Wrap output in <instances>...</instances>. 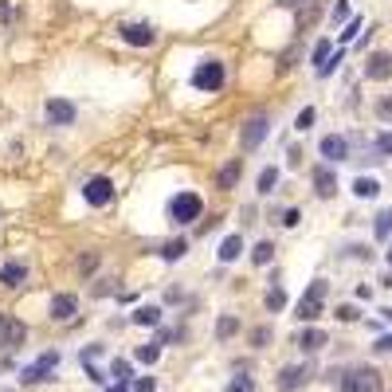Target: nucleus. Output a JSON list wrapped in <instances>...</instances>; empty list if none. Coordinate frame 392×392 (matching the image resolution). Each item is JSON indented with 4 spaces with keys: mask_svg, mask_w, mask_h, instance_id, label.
Masks as SVG:
<instances>
[{
    "mask_svg": "<svg viewBox=\"0 0 392 392\" xmlns=\"http://www.w3.org/2000/svg\"><path fill=\"white\" fill-rule=\"evenodd\" d=\"M224 79H228V71H224L220 59H200L193 71V86L196 90H204V95H216L224 86Z\"/></svg>",
    "mask_w": 392,
    "mask_h": 392,
    "instance_id": "obj_1",
    "label": "nucleus"
},
{
    "mask_svg": "<svg viewBox=\"0 0 392 392\" xmlns=\"http://www.w3.org/2000/svg\"><path fill=\"white\" fill-rule=\"evenodd\" d=\"M122 39L130 43V48H153V43H157V28L153 24H126Z\"/></svg>",
    "mask_w": 392,
    "mask_h": 392,
    "instance_id": "obj_10",
    "label": "nucleus"
},
{
    "mask_svg": "<svg viewBox=\"0 0 392 392\" xmlns=\"http://www.w3.org/2000/svg\"><path fill=\"white\" fill-rule=\"evenodd\" d=\"M326 342H330V337H326L322 330H314V326H306V330H302L298 337H294V345H298L302 353H318V349H322Z\"/></svg>",
    "mask_w": 392,
    "mask_h": 392,
    "instance_id": "obj_17",
    "label": "nucleus"
},
{
    "mask_svg": "<svg viewBox=\"0 0 392 392\" xmlns=\"http://www.w3.org/2000/svg\"><path fill=\"white\" fill-rule=\"evenodd\" d=\"M106 392H130V389H126V384H114V389H106Z\"/></svg>",
    "mask_w": 392,
    "mask_h": 392,
    "instance_id": "obj_48",
    "label": "nucleus"
},
{
    "mask_svg": "<svg viewBox=\"0 0 392 392\" xmlns=\"http://www.w3.org/2000/svg\"><path fill=\"white\" fill-rule=\"evenodd\" d=\"M377 353H392V333H384V337H377V345H373Z\"/></svg>",
    "mask_w": 392,
    "mask_h": 392,
    "instance_id": "obj_45",
    "label": "nucleus"
},
{
    "mask_svg": "<svg viewBox=\"0 0 392 392\" xmlns=\"http://www.w3.org/2000/svg\"><path fill=\"white\" fill-rule=\"evenodd\" d=\"M345 16H349V0H337V4H333V24H342Z\"/></svg>",
    "mask_w": 392,
    "mask_h": 392,
    "instance_id": "obj_41",
    "label": "nucleus"
},
{
    "mask_svg": "<svg viewBox=\"0 0 392 392\" xmlns=\"http://www.w3.org/2000/svg\"><path fill=\"white\" fill-rule=\"evenodd\" d=\"M275 184H279V169L267 165V169L259 173V196H271V193H275Z\"/></svg>",
    "mask_w": 392,
    "mask_h": 392,
    "instance_id": "obj_25",
    "label": "nucleus"
},
{
    "mask_svg": "<svg viewBox=\"0 0 392 392\" xmlns=\"http://www.w3.org/2000/svg\"><path fill=\"white\" fill-rule=\"evenodd\" d=\"M244 255V235H228L220 244V263H232V259Z\"/></svg>",
    "mask_w": 392,
    "mask_h": 392,
    "instance_id": "obj_19",
    "label": "nucleus"
},
{
    "mask_svg": "<svg viewBox=\"0 0 392 392\" xmlns=\"http://www.w3.org/2000/svg\"><path fill=\"white\" fill-rule=\"evenodd\" d=\"M134 326H161V310L157 306H137L134 310Z\"/></svg>",
    "mask_w": 392,
    "mask_h": 392,
    "instance_id": "obj_24",
    "label": "nucleus"
},
{
    "mask_svg": "<svg viewBox=\"0 0 392 392\" xmlns=\"http://www.w3.org/2000/svg\"><path fill=\"white\" fill-rule=\"evenodd\" d=\"M157 357H161V342H146V345H137V361H141V365H153Z\"/></svg>",
    "mask_w": 392,
    "mask_h": 392,
    "instance_id": "obj_28",
    "label": "nucleus"
},
{
    "mask_svg": "<svg viewBox=\"0 0 392 392\" xmlns=\"http://www.w3.org/2000/svg\"><path fill=\"white\" fill-rule=\"evenodd\" d=\"M377 118H380V122H392V95H380L377 98Z\"/></svg>",
    "mask_w": 392,
    "mask_h": 392,
    "instance_id": "obj_33",
    "label": "nucleus"
},
{
    "mask_svg": "<svg viewBox=\"0 0 392 392\" xmlns=\"http://www.w3.org/2000/svg\"><path fill=\"white\" fill-rule=\"evenodd\" d=\"M55 369H59V353L51 349V353L36 357L32 365H24V369H20V380H24V384H39V380H48L51 373H55Z\"/></svg>",
    "mask_w": 392,
    "mask_h": 392,
    "instance_id": "obj_5",
    "label": "nucleus"
},
{
    "mask_svg": "<svg viewBox=\"0 0 392 392\" xmlns=\"http://www.w3.org/2000/svg\"><path fill=\"white\" fill-rule=\"evenodd\" d=\"M353 259H369V247H361V244H353V247H345Z\"/></svg>",
    "mask_w": 392,
    "mask_h": 392,
    "instance_id": "obj_46",
    "label": "nucleus"
},
{
    "mask_svg": "<svg viewBox=\"0 0 392 392\" xmlns=\"http://www.w3.org/2000/svg\"><path fill=\"white\" fill-rule=\"evenodd\" d=\"M389 267H392V251H389Z\"/></svg>",
    "mask_w": 392,
    "mask_h": 392,
    "instance_id": "obj_51",
    "label": "nucleus"
},
{
    "mask_svg": "<svg viewBox=\"0 0 392 392\" xmlns=\"http://www.w3.org/2000/svg\"><path fill=\"white\" fill-rule=\"evenodd\" d=\"M314 193H318V200H330L337 193V173L330 165H314Z\"/></svg>",
    "mask_w": 392,
    "mask_h": 392,
    "instance_id": "obj_13",
    "label": "nucleus"
},
{
    "mask_svg": "<svg viewBox=\"0 0 392 392\" xmlns=\"http://www.w3.org/2000/svg\"><path fill=\"white\" fill-rule=\"evenodd\" d=\"M75 314H79V298L75 294H55L51 298V318L55 322H71Z\"/></svg>",
    "mask_w": 392,
    "mask_h": 392,
    "instance_id": "obj_15",
    "label": "nucleus"
},
{
    "mask_svg": "<svg viewBox=\"0 0 392 392\" xmlns=\"http://www.w3.org/2000/svg\"><path fill=\"white\" fill-rule=\"evenodd\" d=\"M251 345H255V349H263V345H271V330H267V326H259V330L251 333Z\"/></svg>",
    "mask_w": 392,
    "mask_h": 392,
    "instance_id": "obj_36",
    "label": "nucleus"
},
{
    "mask_svg": "<svg viewBox=\"0 0 392 392\" xmlns=\"http://www.w3.org/2000/svg\"><path fill=\"white\" fill-rule=\"evenodd\" d=\"M267 130H271V122L263 118V114H255L251 122H244V130H239V146L244 149H255L263 137H267Z\"/></svg>",
    "mask_w": 392,
    "mask_h": 392,
    "instance_id": "obj_12",
    "label": "nucleus"
},
{
    "mask_svg": "<svg viewBox=\"0 0 392 392\" xmlns=\"http://www.w3.org/2000/svg\"><path fill=\"white\" fill-rule=\"evenodd\" d=\"M345 59V51H337V55H330V59H326V63H322V67H318V75H322V79H326V75H333V71H337V63H342Z\"/></svg>",
    "mask_w": 392,
    "mask_h": 392,
    "instance_id": "obj_34",
    "label": "nucleus"
},
{
    "mask_svg": "<svg viewBox=\"0 0 392 392\" xmlns=\"http://www.w3.org/2000/svg\"><path fill=\"white\" fill-rule=\"evenodd\" d=\"M342 392H384V380H380L377 369H349L342 377Z\"/></svg>",
    "mask_w": 392,
    "mask_h": 392,
    "instance_id": "obj_4",
    "label": "nucleus"
},
{
    "mask_svg": "<svg viewBox=\"0 0 392 392\" xmlns=\"http://www.w3.org/2000/svg\"><path fill=\"white\" fill-rule=\"evenodd\" d=\"M298 220H302V212H298V208H286V212H282V228H298Z\"/></svg>",
    "mask_w": 392,
    "mask_h": 392,
    "instance_id": "obj_39",
    "label": "nucleus"
},
{
    "mask_svg": "<svg viewBox=\"0 0 392 392\" xmlns=\"http://www.w3.org/2000/svg\"><path fill=\"white\" fill-rule=\"evenodd\" d=\"M318 12H322V8H318V4H310V8H306V12H302V16H298V28H306V24H314V20H318Z\"/></svg>",
    "mask_w": 392,
    "mask_h": 392,
    "instance_id": "obj_37",
    "label": "nucleus"
},
{
    "mask_svg": "<svg viewBox=\"0 0 392 392\" xmlns=\"http://www.w3.org/2000/svg\"><path fill=\"white\" fill-rule=\"evenodd\" d=\"M373 235H377V239H389L392 235V208H384L377 220H373Z\"/></svg>",
    "mask_w": 392,
    "mask_h": 392,
    "instance_id": "obj_26",
    "label": "nucleus"
},
{
    "mask_svg": "<svg viewBox=\"0 0 392 392\" xmlns=\"http://www.w3.org/2000/svg\"><path fill=\"white\" fill-rule=\"evenodd\" d=\"M235 333H239V318H235V314H224V318L216 322V337L228 342V337H235Z\"/></svg>",
    "mask_w": 392,
    "mask_h": 392,
    "instance_id": "obj_22",
    "label": "nucleus"
},
{
    "mask_svg": "<svg viewBox=\"0 0 392 392\" xmlns=\"http://www.w3.org/2000/svg\"><path fill=\"white\" fill-rule=\"evenodd\" d=\"M361 318V314H357V306H349V302H345V306H337V322H357Z\"/></svg>",
    "mask_w": 392,
    "mask_h": 392,
    "instance_id": "obj_38",
    "label": "nucleus"
},
{
    "mask_svg": "<svg viewBox=\"0 0 392 392\" xmlns=\"http://www.w3.org/2000/svg\"><path fill=\"white\" fill-rule=\"evenodd\" d=\"M330 55H333V43H330V39H318V43H314V51H310V63H318V67H322Z\"/></svg>",
    "mask_w": 392,
    "mask_h": 392,
    "instance_id": "obj_29",
    "label": "nucleus"
},
{
    "mask_svg": "<svg viewBox=\"0 0 392 392\" xmlns=\"http://www.w3.org/2000/svg\"><path fill=\"white\" fill-rule=\"evenodd\" d=\"M326 294H330V282H326V279H314V282H310V291L298 298V322H314V318H322Z\"/></svg>",
    "mask_w": 392,
    "mask_h": 392,
    "instance_id": "obj_2",
    "label": "nucleus"
},
{
    "mask_svg": "<svg viewBox=\"0 0 392 392\" xmlns=\"http://www.w3.org/2000/svg\"><path fill=\"white\" fill-rule=\"evenodd\" d=\"M384 318H389V322H392V310H384Z\"/></svg>",
    "mask_w": 392,
    "mask_h": 392,
    "instance_id": "obj_49",
    "label": "nucleus"
},
{
    "mask_svg": "<svg viewBox=\"0 0 392 392\" xmlns=\"http://www.w3.org/2000/svg\"><path fill=\"white\" fill-rule=\"evenodd\" d=\"M275 4H279V8H302L306 0H275Z\"/></svg>",
    "mask_w": 392,
    "mask_h": 392,
    "instance_id": "obj_47",
    "label": "nucleus"
},
{
    "mask_svg": "<svg viewBox=\"0 0 392 392\" xmlns=\"http://www.w3.org/2000/svg\"><path fill=\"white\" fill-rule=\"evenodd\" d=\"M4 24H12V4L8 0H0V28Z\"/></svg>",
    "mask_w": 392,
    "mask_h": 392,
    "instance_id": "obj_44",
    "label": "nucleus"
},
{
    "mask_svg": "<svg viewBox=\"0 0 392 392\" xmlns=\"http://www.w3.org/2000/svg\"><path fill=\"white\" fill-rule=\"evenodd\" d=\"M83 200L90 208H106L114 200V181L110 177H90V181L83 184Z\"/></svg>",
    "mask_w": 392,
    "mask_h": 392,
    "instance_id": "obj_6",
    "label": "nucleus"
},
{
    "mask_svg": "<svg viewBox=\"0 0 392 392\" xmlns=\"http://www.w3.org/2000/svg\"><path fill=\"white\" fill-rule=\"evenodd\" d=\"M188 255V239H169V244H161V259L165 263H177V259Z\"/></svg>",
    "mask_w": 392,
    "mask_h": 392,
    "instance_id": "obj_20",
    "label": "nucleus"
},
{
    "mask_svg": "<svg viewBox=\"0 0 392 392\" xmlns=\"http://www.w3.org/2000/svg\"><path fill=\"white\" fill-rule=\"evenodd\" d=\"M224 392H255V380L247 377V373H244V377H232V384H228Z\"/></svg>",
    "mask_w": 392,
    "mask_h": 392,
    "instance_id": "obj_32",
    "label": "nucleus"
},
{
    "mask_svg": "<svg viewBox=\"0 0 392 392\" xmlns=\"http://www.w3.org/2000/svg\"><path fill=\"white\" fill-rule=\"evenodd\" d=\"M310 377H314V369H310V365H286L275 384H279L282 392H298V389H306V384H310Z\"/></svg>",
    "mask_w": 392,
    "mask_h": 392,
    "instance_id": "obj_7",
    "label": "nucleus"
},
{
    "mask_svg": "<svg viewBox=\"0 0 392 392\" xmlns=\"http://www.w3.org/2000/svg\"><path fill=\"white\" fill-rule=\"evenodd\" d=\"M373 146H377L380 157H392V134H377V141H373Z\"/></svg>",
    "mask_w": 392,
    "mask_h": 392,
    "instance_id": "obj_35",
    "label": "nucleus"
},
{
    "mask_svg": "<svg viewBox=\"0 0 392 392\" xmlns=\"http://www.w3.org/2000/svg\"><path fill=\"white\" fill-rule=\"evenodd\" d=\"M134 392H157V380H153V377H141L134 384Z\"/></svg>",
    "mask_w": 392,
    "mask_h": 392,
    "instance_id": "obj_43",
    "label": "nucleus"
},
{
    "mask_svg": "<svg viewBox=\"0 0 392 392\" xmlns=\"http://www.w3.org/2000/svg\"><path fill=\"white\" fill-rule=\"evenodd\" d=\"M0 282H4V286H24L28 267L24 263H4V267H0Z\"/></svg>",
    "mask_w": 392,
    "mask_h": 392,
    "instance_id": "obj_18",
    "label": "nucleus"
},
{
    "mask_svg": "<svg viewBox=\"0 0 392 392\" xmlns=\"http://www.w3.org/2000/svg\"><path fill=\"white\" fill-rule=\"evenodd\" d=\"M24 342H28V326H24V322L8 318L4 326H0V345H8V349H20Z\"/></svg>",
    "mask_w": 392,
    "mask_h": 392,
    "instance_id": "obj_14",
    "label": "nucleus"
},
{
    "mask_svg": "<svg viewBox=\"0 0 392 392\" xmlns=\"http://www.w3.org/2000/svg\"><path fill=\"white\" fill-rule=\"evenodd\" d=\"M314 118H318V114H314V106H306V110H298V118H294V130H302V134H306L310 126H314Z\"/></svg>",
    "mask_w": 392,
    "mask_h": 392,
    "instance_id": "obj_31",
    "label": "nucleus"
},
{
    "mask_svg": "<svg viewBox=\"0 0 392 392\" xmlns=\"http://www.w3.org/2000/svg\"><path fill=\"white\" fill-rule=\"evenodd\" d=\"M365 79H373V83H384V79H392V51H373L365 59Z\"/></svg>",
    "mask_w": 392,
    "mask_h": 392,
    "instance_id": "obj_9",
    "label": "nucleus"
},
{
    "mask_svg": "<svg viewBox=\"0 0 392 392\" xmlns=\"http://www.w3.org/2000/svg\"><path fill=\"white\" fill-rule=\"evenodd\" d=\"M318 149H322V157H326V165H342V161L349 157V141H345L342 134H326Z\"/></svg>",
    "mask_w": 392,
    "mask_h": 392,
    "instance_id": "obj_11",
    "label": "nucleus"
},
{
    "mask_svg": "<svg viewBox=\"0 0 392 392\" xmlns=\"http://www.w3.org/2000/svg\"><path fill=\"white\" fill-rule=\"evenodd\" d=\"M43 118L51 126H71L79 118V110H75V102H67V98H51L48 106H43Z\"/></svg>",
    "mask_w": 392,
    "mask_h": 392,
    "instance_id": "obj_8",
    "label": "nucleus"
},
{
    "mask_svg": "<svg viewBox=\"0 0 392 392\" xmlns=\"http://www.w3.org/2000/svg\"><path fill=\"white\" fill-rule=\"evenodd\" d=\"M239 177H244V157H232L220 169V177H216V188H224V193H228V188H235V184H239Z\"/></svg>",
    "mask_w": 392,
    "mask_h": 392,
    "instance_id": "obj_16",
    "label": "nucleus"
},
{
    "mask_svg": "<svg viewBox=\"0 0 392 392\" xmlns=\"http://www.w3.org/2000/svg\"><path fill=\"white\" fill-rule=\"evenodd\" d=\"M377 193H380V184L373 181V177H357L353 181V196H361V200H373Z\"/></svg>",
    "mask_w": 392,
    "mask_h": 392,
    "instance_id": "obj_23",
    "label": "nucleus"
},
{
    "mask_svg": "<svg viewBox=\"0 0 392 392\" xmlns=\"http://www.w3.org/2000/svg\"><path fill=\"white\" fill-rule=\"evenodd\" d=\"M98 267V255H95V251H90V255H83V259H79V271H83V275H90V271H95Z\"/></svg>",
    "mask_w": 392,
    "mask_h": 392,
    "instance_id": "obj_42",
    "label": "nucleus"
},
{
    "mask_svg": "<svg viewBox=\"0 0 392 392\" xmlns=\"http://www.w3.org/2000/svg\"><path fill=\"white\" fill-rule=\"evenodd\" d=\"M200 212H204V200L196 193H177L169 200V220L173 224H193V220H200Z\"/></svg>",
    "mask_w": 392,
    "mask_h": 392,
    "instance_id": "obj_3",
    "label": "nucleus"
},
{
    "mask_svg": "<svg viewBox=\"0 0 392 392\" xmlns=\"http://www.w3.org/2000/svg\"><path fill=\"white\" fill-rule=\"evenodd\" d=\"M4 322H8V318H4V314H0V326H4Z\"/></svg>",
    "mask_w": 392,
    "mask_h": 392,
    "instance_id": "obj_50",
    "label": "nucleus"
},
{
    "mask_svg": "<svg viewBox=\"0 0 392 392\" xmlns=\"http://www.w3.org/2000/svg\"><path fill=\"white\" fill-rule=\"evenodd\" d=\"M271 259H275V244H271V239H259L255 251H251V263H255V267H267Z\"/></svg>",
    "mask_w": 392,
    "mask_h": 392,
    "instance_id": "obj_21",
    "label": "nucleus"
},
{
    "mask_svg": "<svg viewBox=\"0 0 392 392\" xmlns=\"http://www.w3.org/2000/svg\"><path fill=\"white\" fill-rule=\"evenodd\" d=\"M263 306H267L271 314H279V310L286 306V291H282V286H271L267 298H263Z\"/></svg>",
    "mask_w": 392,
    "mask_h": 392,
    "instance_id": "obj_27",
    "label": "nucleus"
},
{
    "mask_svg": "<svg viewBox=\"0 0 392 392\" xmlns=\"http://www.w3.org/2000/svg\"><path fill=\"white\" fill-rule=\"evenodd\" d=\"M357 32H361V20H357V16H353V20L345 24V32H342V43H349V39H353Z\"/></svg>",
    "mask_w": 392,
    "mask_h": 392,
    "instance_id": "obj_40",
    "label": "nucleus"
},
{
    "mask_svg": "<svg viewBox=\"0 0 392 392\" xmlns=\"http://www.w3.org/2000/svg\"><path fill=\"white\" fill-rule=\"evenodd\" d=\"M110 377L118 380V384H130V377H134V369H130V361H114V365H110Z\"/></svg>",
    "mask_w": 392,
    "mask_h": 392,
    "instance_id": "obj_30",
    "label": "nucleus"
}]
</instances>
